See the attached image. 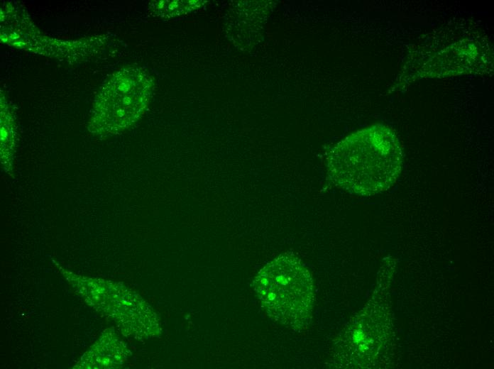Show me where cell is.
<instances>
[{
	"instance_id": "cell-2",
	"label": "cell",
	"mask_w": 494,
	"mask_h": 369,
	"mask_svg": "<svg viewBox=\"0 0 494 369\" xmlns=\"http://www.w3.org/2000/svg\"><path fill=\"white\" fill-rule=\"evenodd\" d=\"M252 286L275 322L298 332L308 327L314 305V282L298 257L283 253L275 258L259 270Z\"/></svg>"
},
{
	"instance_id": "cell-5",
	"label": "cell",
	"mask_w": 494,
	"mask_h": 369,
	"mask_svg": "<svg viewBox=\"0 0 494 369\" xmlns=\"http://www.w3.org/2000/svg\"><path fill=\"white\" fill-rule=\"evenodd\" d=\"M16 125L6 101L1 98V163L5 172L12 170L16 146Z\"/></svg>"
},
{
	"instance_id": "cell-6",
	"label": "cell",
	"mask_w": 494,
	"mask_h": 369,
	"mask_svg": "<svg viewBox=\"0 0 494 369\" xmlns=\"http://www.w3.org/2000/svg\"><path fill=\"white\" fill-rule=\"evenodd\" d=\"M207 1H152L148 9L155 16L171 18L187 14L203 6Z\"/></svg>"
},
{
	"instance_id": "cell-4",
	"label": "cell",
	"mask_w": 494,
	"mask_h": 369,
	"mask_svg": "<svg viewBox=\"0 0 494 369\" xmlns=\"http://www.w3.org/2000/svg\"><path fill=\"white\" fill-rule=\"evenodd\" d=\"M98 282L100 292L94 290L82 293L87 294L85 297L92 300L93 305H99L112 317L123 333L137 338H149L160 333L156 314L139 295L119 283L99 280Z\"/></svg>"
},
{
	"instance_id": "cell-3",
	"label": "cell",
	"mask_w": 494,
	"mask_h": 369,
	"mask_svg": "<svg viewBox=\"0 0 494 369\" xmlns=\"http://www.w3.org/2000/svg\"><path fill=\"white\" fill-rule=\"evenodd\" d=\"M153 88V77L141 67L128 65L114 72L95 97L89 132L104 138L128 130L144 114Z\"/></svg>"
},
{
	"instance_id": "cell-1",
	"label": "cell",
	"mask_w": 494,
	"mask_h": 369,
	"mask_svg": "<svg viewBox=\"0 0 494 369\" xmlns=\"http://www.w3.org/2000/svg\"><path fill=\"white\" fill-rule=\"evenodd\" d=\"M328 178L337 187L358 196H372L394 185L403 167L398 138L388 126L376 123L337 143L326 159Z\"/></svg>"
}]
</instances>
